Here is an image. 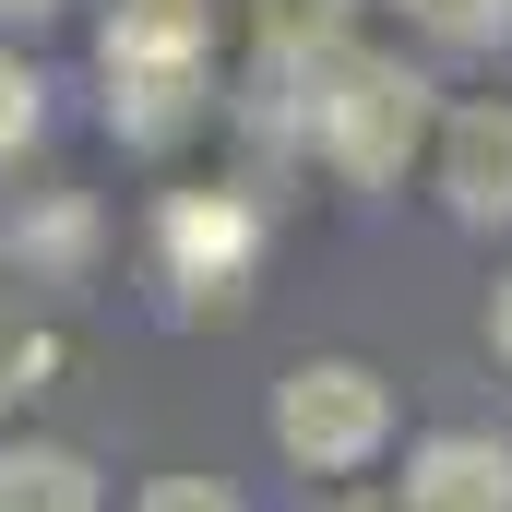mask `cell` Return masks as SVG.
<instances>
[{
  "instance_id": "6da1fadb",
  "label": "cell",
  "mask_w": 512,
  "mask_h": 512,
  "mask_svg": "<svg viewBox=\"0 0 512 512\" xmlns=\"http://www.w3.org/2000/svg\"><path fill=\"white\" fill-rule=\"evenodd\" d=\"M417 131H429V84L405 60H370V48H322L310 60V155L334 179H358V191L405 179Z\"/></svg>"
},
{
  "instance_id": "7a4b0ae2",
  "label": "cell",
  "mask_w": 512,
  "mask_h": 512,
  "mask_svg": "<svg viewBox=\"0 0 512 512\" xmlns=\"http://www.w3.org/2000/svg\"><path fill=\"white\" fill-rule=\"evenodd\" d=\"M274 441H286V465H310V477H358L393 441L382 370H358V358H298L286 393H274Z\"/></svg>"
},
{
  "instance_id": "3957f363",
  "label": "cell",
  "mask_w": 512,
  "mask_h": 512,
  "mask_svg": "<svg viewBox=\"0 0 512 512\" xmlns=\"http://www.w3.org/2000/svg\"><path fill=\"white\" fill-rule=\"evenodd\" d=\"M155 251H167V286H251V251H262V215L239 191H179L155 215Z\"/></svg>"
},
{
  "instance_id": "277c9868",
  "label": "cell",
  "mask_w": 512,
  "mask_h": 512,
  "mask_svg": "<svg viewBox=\"0 0 512 512\" xmlns=\"http://www.w3.org/2000/svg\"><path fill=\"white\" fill-rule=\"evenodd\" d=\"M405 512H512V441H489V429H441V441H417Z\"/></svg>"
},
{
  "instance_id": "5b68a950",
  "label": "cell",
  "mask_w": 512,
  "mask_h": 512,
  "mask_svg": "<svg viewBox=\"0 0 512 512\" xmlns=\"http://www.w3.org/2000/svg\"><path fill=\"white\" fill-rule=\"evenodd\" d=\"M441 203L465 227H512V108H453L441 120Z\"/></svg>"
},
{
  "instance_id": "8992f818",
  "label": "cell",
  "mask_w": 512,
  "mask_h": 512,
  "mask_svg": "<svg viewBox=\"0 0 512 512\" xmlns=\"http://www.w3.org/2000/svg\"><path fill=\"white\" fill-rule=\"evenodd\" d=\"M108 131L131 143H179V131L203 120V60H108Z\"/></svg>"
},
{
  "instance_id": "52a82bcc",
  "label": "cell",
  "mask_w": 512,
  "mask_h": 512,
  "mask_svg": "<svg viewBox=\"0 0 512 512\" xmlns=\"http://www.w3.org/2000/svg\"><path fill=\"white\" fill-rule=\"evenodd\" d=\"M215 48V0H120L108 12V60H203Z\"/></svg>"
},
{
  "instance_id": "ba28073f",
  "label": "cell",
  "mask_w": 512,
  "mask_h": 512,
  "mask_svg": "<svg viewBox=\"0 0 512 512\" xmlns=\"http://www.w3.org/2000/svg\"><path fill=\"white\" fill-rule=\"evenodd\" d=\"M0 512H108V501H96V465L84 453L24 441V453H0Z\"/></svg>"
},
{
  "instance_id": "9c48e42d",
  "label": "cell",
  "mask_w": 512,
  "mask_h": 512,
  "mask_svg": "<svg viewBox=\"0 0 512 512\" xmlns=\"http://www.w3.org/2000/svg\"><path fill=\"white\" fill-rule=\"evenodd\" d=\"M346 24H358V0H262V48L298 72V60H322V48H346Z\"/></svg>"
},
{
  "instance_id": "30bf717a",
  "label": "cell",
  "mask_w": 512,
  "mask_h": 512,
  "mask_svg": "<svg viewBox=\"0 0 512 512\" xmlns=\"http://www.w3.org/2000/svg\"><path fill=\"white\" fill-rule=\"evenodd\" d=\"M405 12H417L441 48H501L512 36V0H405Z\"/></svg>"
},
{
  "instance_id": "8fae6325",
  "label": "cell",
  "mask_w": 512,
  "mask_h": 512,
  "mask_svg": "<svg viewBox=\"0 0 512 512\" xmlns=\"http://www.w3.org/2000/svg\"><path fill=\"white\" fill-rule=\"evenodd\" d=\"M48 370H60V346H48L24 310H0V405H12V393H36Z\"/></svg>"
},
{
  "instance_id": "7c38bea8",
  "label": "cell",
  "mask_w": 512,
  "mask_h": 512,
  "mask_svg": "<svg viewBox=\"0 0 512 512\" xmlns=\"http://www.w3.org/2000/svg\"><path fill=\"white\" fill-rule=\"evenodd\" d=\"M12 143H36V72L0 48V155H12Z\"/></svg>"
},
{
  "instance_id": "4fadbf2b",
  "label": "cell",
  "mask_w": 512,
  "mask_h": 512,
  "mask_svg": "<svg viewBox=\"0 0 512 512\" xmlns=\"http://www.w3.org/2000/svg\"><path fill=\"white\" fill-rule=\"evenodd\" d=\"M131 512H239V489H215V477H155Z\"/></svg>"
},
{
  "instance_id": "5bb4252c",
  "label": "cell",
  "mask_w": 512,
  "mask_h": 512,
  "mask_svg": "<svg viewBox=\"0 0 512 512\" xmlns=\"http://www.w3.org/2000/svg\"><path fill=\"white\" fill-rule=\"evenodd\" d=\"M489 346H501V358H512V286H501V298H489Z\"/></svg>"
},
{
  "instance_id": "9a60e30c",
  "label": "cell",
  "mask_w": 512,
  "mask_h": 512,
  "mask_svg": "<svg viewBox=\"0 0 512 512\" xmlns=\"http://www.w3.org/2000/svg\"><path fill=\"white\" fill-rule=\"evenodd\" d=\"M48 12H60V0H0V24H48Z\"/></svg>"
}]
</instances>
